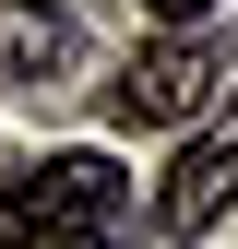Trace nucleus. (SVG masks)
I'll return each instance as SVG.
<instances>
[{"instance_id": "1", "label": "nucleus", "mask_w": 238, "mask_h": 249, "mask_svg": "<svg viewBox=\"0 0 238 249\" xmlns=\"http://www.w3.org/2000/svg\"><path fill=\"white\" fill-rule=\"evenodd\" d=\"M119 213H131V178L83 154H36L24 178H0V249H107Z\"/></svg>"}, {"instance_id": "2", "label": "nucleus", "mask_w": 238, "mask_h": 249, "mask_svg": "<svg viewBox=\"0 0 238 249\" xmlns=\"http://www.w3.org/2000/svg\"><path fill=\"white\" fill-rule=\"evenodd\" d=\"M215 107V48L202 36H167V48H131V71L107 83V119H131V131H178V119Z\"/></svg>"}, {"instance_id": "3", "label": "nucleus", "mask_w": 238, "mask_h": 249, "mask_svg": "<svg viewBox=\"0 0 238 249\" xmlns=\"http://www.w3.org/2000/svg\"><path fill=\"white\" fill-rule=\"evenodd\" d=\"M226 202H238V107L191 131V154H178V166H167V190H155V226H167V237H202Z\"/></svg>"}, {"instance_id": "4", "label": "nucleus", "mask_w": 238, "mask_h": 249, "mask_svg": "<svg viewBox=\"0 0 238 249\" xmlns=\"http://www.w3.org/2000/svg\"><path fill=\"white\" fill-rule=\"evenodd\" d=\"M60 59H72V24H60L48 0H0V71H12V83H48Z\"/></svg>"}, {"instance_id": "5", "label": "nucleus", "mask_w": 238, "mask_h": 249, "mask_svg": "<svg viewBox=\"0 0 238 249\" xmlns=\"http://www.w3.org/2000/svg\"><path fill=\"white\" fill-rule=\"evenodd\" d=\"M143 12H167V24H178V36H191V24H202V12H215V0H143Z\"/></svg>"}]
</instances>
